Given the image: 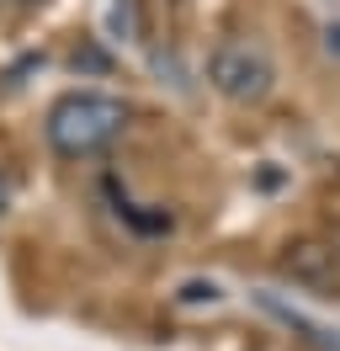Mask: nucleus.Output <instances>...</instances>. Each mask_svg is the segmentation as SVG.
Here are the masks:
<instances>
[{
	"mask_svg": "<svg viewBox=\"0 0 340 351\" xmlns=\"http://www.w3.org/2000/svg\"><path fill=\"white\" fill-rule=\"evenodd\" d=\"M324 48H330V53H340V27H335V22L324 27Z\"/></svg>",
	"mask_w": 340,
	"mask_h": 351,
	"instance_id": "39448f33",
	"label": "nucleus"
},
{
	"mask_svg": "<svg viewBox=\"0 0 340 351\" xmlns=\"http://www.w3.org/2000/svg\"><path fill=\"white\" fill-rule=\"evenodd\" d=\"M5 213H11V176L0 171V219H5Z\"/></svg>",
	"mask_w": 340,
	"mask_h": 351,
	"instance_id": "20e7f679",
	"label": "nucleus"
},
{
	"mask_svg": "<svg viewBox=\"0 0 340 351\" xmlns=\"http://www.w3.org/2000/svg\"><path fill=\"white\" fill-rule=\"evenodd\" d=\"M208 86L234 101V107H255V101H266L276 86V64L266 43H255V38H223V43H212L208 53Z\"/></svg>",
	"mask_w": 340,
	"mask_h": 351,
	"instance_id": "f03ea898",
	"label": "nucleus"
},
{
	"mask_svg": "<svg viewBox=\"0 0 340 351\" xmlns=\"http://www.w3.org/2000/svg\"><path fill=\"white\" fill-rule=\"evenodd\" d=\"M133 123V107L123 96L106 90H64L42 117V138L59 160H90V154L112 149Z\"/></svg>",
	"mask_w": 340,
	"mask_h": 351,
	"instance_id": "f257e3e1",
	"label": "nucleus"
},
{
	"mask_svg": "<svg viewBox=\"0 0 340 351\" xmlns=\"http://www.w3.org/2000/svg\"><path fill=\"white\" fill-rule=\"evenodd\" d=\"M282 266L293 271L298 282H308V287H330V282L340 277V261H335V250H330V245H314V240L293 245V250L282 256Z\"/></svg>",
	"mask_w": 340,
	"mask_h": 351,
	"instance_id": "7ed1b4c3",
	"label": "nucleus"
},
{
	"mask_svg": "<svg viewBox=\"0 0 340 351\" xmlns=\"http://www.w3.org/2000/svg\"><path fill=\"white\" fill-rule=\"evenodd\" d=\"M0 5H32V0H0Z\"/></svg>",
	"mask_w": 340,
	"mask_h": 351,
	"instance_id": "423d86ee",
	"label": "nucleus"
}]
</instances>
